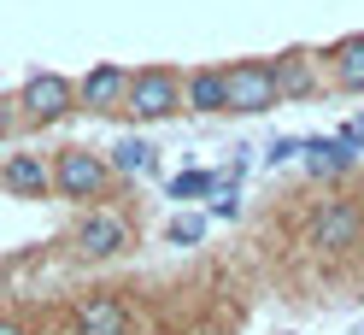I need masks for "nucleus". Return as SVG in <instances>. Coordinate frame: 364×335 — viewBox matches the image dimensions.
Segmentation results:
<instances>
[{"instance_id": "obj_1", "label": "nucleus", "mask_w": 364, "mask_h": 335, "mask_svg": "<svg viewBox=\"0 0 364 335\" xmlns=\"http://www.w3.org/2000/svg\"><path fill=\"white\" fill-rule=\"evenodd\" d=\"M124 112L141 124H159L182 112V77L165 71V65H147V71H129V95H124Z\"/></svg>"}, {"instance_id": "obj_2", "label": "nucleus", "mask_w": 364, "mask_h": 335, "mask_svg": "<svg viewBox=\"0 0 364 335\" xmlns=\"http://www.w3.org/2000/svg\"><path fill=\"white\" fill-rule=\"evenodd\" d=\"M12 106H18V118H24V124H59L65 112L77 106V83L59 77V71H30Z\"/></svg>"}, {"instance_id": "obj_3", "label": "nucleus", "mask_w": 364, "mask_h": 335, "mask_svg": "<svg viewBox=\"0 0 364 335\" xmlns=\"http://www.w3.org/2000/svg\"><path fill=\"white\" fill-rule=\"evenodd\" d=\"M223 88H230V112H247V118H259V112L282 106L270 59H241V65H223Z\"/></svg>"}, {"instance_id": "obj_4", "label": "nucleus", "mask_w": 364, "mask_h": 335, "mask_svg": "<svg viewBox=\"0 0 364 335\" xmlns=\"http://www.w3.org/2000/svg\"><path fill=\"white\" fill-rule=\"evenodd\" d=\"M106 183H112V165L100 159V153H88V147H65L53 159V188L65 200H100Z\"/></svg>"}, {"instance_id": "obj_5", "label": "nucleus", "mask_w": 364, "mask_h": 335, "mask_svg": "<svg viewBox=\"0 0 364 335\" xmlns=\"http://www.w3.org/2000/svg\"><path fill=\"white\" fill-rule=\"evenodd\" d=\"M71 248H77V259H118V253H129V223L118 212H82L71 230Z\"/></svg>"}, {"instance_id": "obj_6", "label": "nucleus", "mask_w": 364, "mask_h": 335, "mask_svg": "<svg viewBox=\"0 0 364 335\" xmlns=\"http://www.w3.org/2000/svg\"><path fill=\"white\" fill-rule=\"evenodd\" d=\"M358 235H364V218H358L353 200H323L311 212V248L317 253H347Z\"/></svg>"}, {"instance_id": "obj_7", "label": "nucleus", "mask_w": 364, "mask_h": 335, "mask_svg": "<svg viewBox=\"0 0 364 335\" xmlns=\"http://www.w3.org/2000/svg\"><path fill=\"white\" fill-rule=\"evenodd\" d=\"M135 318L118 294H82L71 312V335H129Z\"/></svg>"}, {"instance_id": "obj_8", "label": "nucleus", "mask_w": 364, "mask_h": 335, "mask_svg": "<svg viewBox=\"0 0 364 335\" xmlns=\"http://www.w3.org/2000/svg\"><path fill=\"white\" fill-rule=\"evenodd\" d=\"M124 95H129L124 65H95V71L77 77V106L82 112H124Z\"/></svg>"}, {"instance_id": "obj_9", "label": "nucleus", "mask_w": 364, "mask_h": 335, "mask_svg": "<svg viewBox=\"0 0 364 335\" xmlns=\"http://www.w3.org/2000/svg\"><path fill=\"white\" fill-rule=\"evenodd\" d=\"M0 188L24 194V200H41V194H53V165L41 153H12L6 171H0Z\"/></svg>"}, {"instance_id": "obj_10", "label": "nucleus", "mask_w": 364, "mask_h": 335, "mask_svg": "<svg viewBox=\"0 0 364 335\" xmlns=\"http://www.w3.org/2000/svg\"><path fill=\"white\" fill-rule=\"evenodd\" d=\"M182 106L188 112H230V88H223V71H212V65H200V71L182 77Z\"/></svg>"}, {"instance_id": "obj_11", "label": "nucleus", "mask_w": 364, "mask_h": 335, "mask_svg": "<svg viewBox=\"0 0 364 335\" xmlns=\"http://www.w3.org/2000/svg\"><path fill=\"white\" fill-rule=\"evenodd\" d=\"M270 71H277V95H282V100H311V95H317V71H311L306 53L270 59Z\"/></svg>"}, {"instance_id": "obj_12", "label": "nucleus", "mask_w": 364, "mask_h": 335, "mask_svg": "<svg viewBox=\"0 0 364 335\" xmlns=\"http://www.w3.org/2000/svg\"><path fill=\"white\" fill-rule=\"evenodd\" d=\"M353 159H358V147H347V142H306V171L311 176H335V171H353Z\"/></svg>"}, {"instance_id": "obj_13", "label": "nucleus", "mask_w": 364, "mask_h": 335, "mask_svg": "<svg viewBox=\"0 0 364 335\" xmlns=\"http://www.w3.org/2000/svg\"><path fill=\"white\" fill-rule=\"evenodd\" d=\"M118 176H141V171H153L159 165V147L147 142V136H124L118 147H112V159H106Z\"/></svg>"}, {"instance_id": "obj_14", "label": "nucleus", "mask_w": 364, "mask_h": 335, "mask_svg": "<svg viewBox=\"0 0 364 335\" xmlns=\"http://www.w3.org/2000/svg\"><path fill=\"white\" fill-rule=\"evenodd\" d=\"M329 65H335V83H341V88L364 95V36H347V41L329 53Z\"/></svg>"}, {"instance_id": "obj_15", "label": "nucleus", "mask_w": 364, "mask_h": 335, "mask_svg": "<svg viewBox=\"0 0 364 335\" xmlns=\"http://www.w3.org/2000/svg\"><path fill=\"white\" fill-rule=\"evenodd\" d=\"M223 188V176H212V171H182V176H171V200H200V194H218Z\"/></svg>"}, {"instance_id": "obj_16", "label": "nucleus", "mask_w": 364, "mask_h": 335, "mask_svg": "<svg viewBox=\"0 0 364 335\" xmlns=\"http://www.w3.org/2000/svg\"><path fill=\"white\" fill-rule=\"evenodd\" d=\"M165 241H171V248H200V241H206V218H200V212H176L165 223Z\"/></svg>"}, {"instance_id": "obj_17", "label": "nucleus", "mask_w": 364, "mask_h": 335, "mask_svg": "<svg viewBox=\"0 0 364 335\" xmlns=\"http://www.w3.org/2000/svg\"><path fill=\"white\" fill-rule=\"evenodd\" d=\"M294 153H306V142H294V136H282V142H270V153H264V165H288Z\"/></svg>"}, {"instance_id": "obj_18", "label": "nucleus", "mask_w": 364, "mask_h": 335, "mask_svg": "<svg viewBox=\"0 0 364 335\" xmlns=\"http://www.w3.org/2000/svg\"><path fill=\"white\" fill-rule=\"evenodd\" d=\"M235 212H241V194H235L230 183H223V188L212 194V218H235Z\"/></svg>"}, {"instance_id": "obj_19", "label": "nucleus", "mask_w": 364, "mask_h": 335, "mask_svg": "<svg viewBox=\"0 0 364 335\" xmlns=\"http://www.w3.org/2000/svg\"><path fill=\"white\" fill-rule=\"evenodd\" d=\"M341 142H347V147H358V153H364V112H358V118H353L347 129H341Z\"/></svg>"}, {"instance_id": "obj_20", "label": "nucleus", "mask_w": 364, "mask_h": 335, "mask_svg": "<svg viewBox=\"0 0 364 335\" xmlns=\"http://www.w3.org/2000/svg\"><path fill=\"white\" fill-rule=\"evenodd\" d=\"M12 129H18V112H12V100H0V142H6Z\"/></svg>"}, {"instance_id": "obj_21", "label": "nucleus", "mask_w": 364, "mask_h": 335, "mask_svg": "<svg viewBox=\"0 0 364 335\" xmlns=\"http://www.w3.org/2000/svg\"><path fill=\"white\" fill-rule=\"evenodd\" d=\"M0 335H24V324H18V318H0Z\"/></svg>"}]
</instances>
